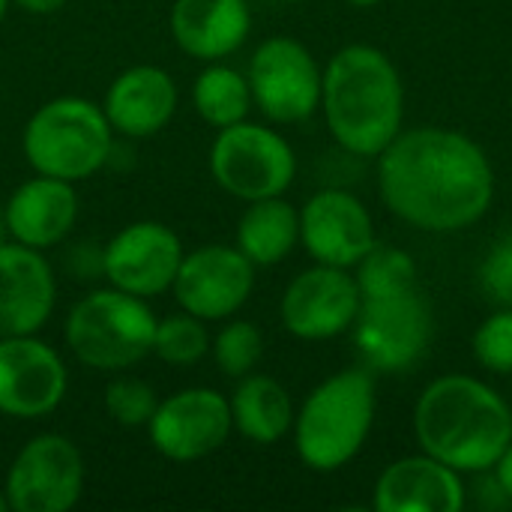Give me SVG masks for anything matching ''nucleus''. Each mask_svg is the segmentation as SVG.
<instances>
[{
    "mask_svg": "<svg viewBox=\"0 0 512 512\" xmlns=\"http://www.w3.org/2000/svg\"><path fill=\"white\" fill-rule=\"evenodd\" d=\"M378 189L402 222L429 234H456L489 213L495 171L474 138L417 126L399 132L378 153Z\"/></svg>",
    "mask_w": 512,
    "mask_h": 512,
    "instance_id": "1",
    "label": "nucleus"
},
{
    "mask_svg": "<svg viewBox=\"0 0 512 512\" xmlns=\"http://www.w3.org/2000/svg\"><path fill=\"white\" fill-rule=\"evenodd\" d=\"M414 435L423 453L453 471L486 474L512 441V411L486 381L444 375L420 393Z\"/></svg>",
    "mask_w": 512,
    "mask_h": 512,
    "instance_id": "2",
    "label": "nucleus"
},
{
    "mask_svg": "<svg viewBox=\"0 0 512 512\" xmlns=\"http://www.w3.org/2000/svg\"><path fill=\"white\" fill-rule=\"evenodd\" d=\"M321 108L336 144L354 156L378 153L402 132L405 90L396 63L375 45L339 48L321 81Z\"/></svg>",
    "mask_w": 512,
    "mask_h": 512,
    "instance_id": "3",
    "label": "nucleus"
},
{
    "mask_svg": "<svg viewBox=\"0 0 512 512\" xmlns=\"http://www.w3.org/2000/svg\"><path fill=\"white\" fill-rule=\"evenodd\" d=\"M375 423V378L345 369L321 381L294 417V447L306 468L333 474L366 444Z\"/></svg>",
    "mask_w": 512,
    "mask_h": 512,
    "instance_id": "4",
    "label": "nucleus"
},
{
    "mask_svg": "<svg viewBox=\"0 0 512 512\" xmlns=\"http://www.w3.org/2000/svg\"><path fill=\"white\" fill-rule=\"evenodd\" d=\"M21 144L36 174L78 183L111 159L114 129L96 102L84 96H57L33 111Z\"/></svg>",
    "mask_w": 512,
    "mask_h": 512,
    "instance_id": "5",
    "label": "nucleus"
},
{
    "mask_svg": "<svg viewBox=\"0 0 512 512\" xmlns=\"http://www.w3.org/2000/svg\"><path fill=\"white\" fill-rule=\"evenodd\" d=\"M156 315L144 297L120 288L84 294L66 315L63 339L72 357L99 372H120L153 354Z\"/></svg>",
    "mask_w": 512,
    "mask_h": 512,
    "instance_id": "6",
    "label": "nucleus"
},
{
    "mask_svg": "<svg viewBox=\"0 0 512 512\" xmlns=\"http://www.w3.org/2000/svg\"><path fill=\"white\" fill-rule=\"evenodd\" d=\"M210 174L240 201L276 198L294 183L297 156L276 129L240 120L219 129L210 147Z\"/></svg>",
    "mask_w": 512,
    "mask_h": 512,
    "instance_id": "7",
    "label": "nucleus"
},
{
    "mask_svg": "<svg viewBox=\"0 0 512 512\" xmlns=\"http://www.w3.org/2000/svg\"><path fill=\"white\" fill-rule=\"evenodd\" d=\"M252 102L273 123H303L321 108L324 72L312 51L291 36L264 39L249 60Z\"/></svg>",
    "mask_w": 512,
    "mask_h": 512,
    "instance_id": "8",
    "label": "nucleus"
},
{
    "mask_svg": "<svg viewBox=\"0 0 512 512\" xmlns=\"http://www.w3.org/2000/svg\"><path fill=\"white\" fill-rule=\"evenodd\" d=\"M354 345L375 372H405L429 348L432 309L420 288L360 300L354 321Z\"/></svg>",
    "mask_w": 512,
    "mask_h": 512,
    "instance_id": "9",
    "label": "nucleus"
},
{
    "mask_svg": "<svg viewBox=\"0 0 512 512\" xmlns=\"http://www.w3.org/2000/svg\"><path fill=\"white\" fill-rule=\"evenodd\" d=\"M3 492L12 512L72 510L84 492V459L66 435H36L12 459Z\"/></svg>",
    "mask_w": 512,
    "mask_h": 512,
    "instance_id": "10",
    "label": "nucleus"
},
{
    "mask_svg": "<svg viewBox=\"0 0 512 512\" xmlns=\"http://www.w3.org/2000/svg\"><path fill=\"white\" fill-rule=\"evenodd\" d=\"M255 288V264L237 246H201L183 255L171 285L183 312L201 321L234 318Z\"/></svg>",
    "mask_w": 512,
    "mask_h": 512,
    "instance_id": "11",
    "label": "nucleus"
},
{
    "mask_svg": "<svg viewBox=\"0 0 512 512\" xmlns=\"http://www.w3.org/2000/svg\"><path fill=\"white\" fill-rule=\"evenodd\" d=\"M150 444L171 462H195L216 453L234 432L231 405L210 387H189L156 405L147 423Z\"/></svg>",
    "mask_w": 512,
    "mask_h": 512,
    "instance_id": "12",
    "label": "nucleus"
},
{
    "mask_svg": "<svg viewBox=\"0 0 512 512\" xmlns=\"http://www.w3.org/2000/svg\"><path fill=\"white\" fill-rule=\"evenodd\" d=\"M282 324L291 336L324 342L354 327L360 312V288L345 267L315 264L291 279L282 294Z\"/></svg>",
    "mask_w": 512,
    "mask_h": 512,
    "instance_id": "13",
    "label": "nucleus"
},
{
    "mask_svg": "<svg viewBox=\"0 0 512 512\" xmlns=\"http://www.w3.org/2000/svg\"><path fill=\"white\" fill-rule=\"evenodd\" d=\"M183 255V243L168 225L144 219L111 237L102 252V273L111 288L147 300L171 291Z\"/></svg>",
    "mask_w": 512,
    "mask_h": 512,
    "instance_id": "14",
    "label": "nucleus"
},
{
    "mask_svg": "<svg viewBox=\"0 0 512 512\" xmlns=\"http://www.w3.org/2000/svg\"><path fill=\"white\" fill-rule=\"evenodd\" d=\"M66 363L36 336L0 339V414L39 420L57 411L66 396Z\"/></svg>",
    "mask_w": 512,
    "mask_h": 512,
    "instance_id": "15",
    "label": "nucleus"
},
{
    "mask_svg": "<svg viewBox=\"0 0 512 512\" xmlns=\"http://www.w3.org/2000/svg\"><path fill=\"white\" fill-rule=\"evenodd\" d=\"M300 243L315 264L357 267L378 243L372 213L345 189H321L300 210Z\"/></svg>",
    "mask_w": 512,
    "mask_h": 512,
    "instance_id": "16",
    "label": "nucleus"
},
{
    "mask_svg": "<svg viewBox=\"0 0 512 512\" xmlns=\"http://www.w3.org/2000/svg\"><path fill=\"white\" fill-rule=\"evenodd\" d=\"M57 282L39 249L0 246V339L36 336L54 312Z\"/></svg>",
    "mask_w": 512,
    "mask_h": 512,
    "instance_id": "17",
    "label": "nucleus"
},
{
    "mask_svg": "<svg viewBox=\"0 0 512 512\" xmlns=\"http://www.w3.org/2000/svg\"><path fill=\"white\" fill-rule=\"evenodd\" d=\"M462 507V474L429 453L405 456L387 465L375 486L378 512H459Z\"/></svg>",
    "mask_w": 512,
    "mask_h": 512,
    "instance_id": "18",
    "label": "nucleus"
},
{
    "mask_svg": "<svg viewBox=\"0 0 512 512\" xmlns=\"http://www.w3.org/2000/svg\"><path fill=\"white\" fill-rule=\"evenodd\" d=\"M102 111L117 135L153 138L177 111V84L159 66H132L111 81Z\"/></svg>",
    "mask_w": 512,
    "mask_h": 512,
    "instance_id": "19",
    "label": "nucleus"
},
{
    "mask_svg": "<svg viewBox=\"0 0 512 512\" xmlns=\"http://www.w3.org/2000/svg\"><path fill=\"white\" fill-rule=\"evenodd\" d=\"M3 216L9 225L12 243L30 249H48L69 237L78 219V195L75 186L57 177H33L24 180L9 201L3 204Z\"/></svg>",
    "mask_w": 512,
    "mask_h": 512,
    "instance_id": "20",
    "label": "nucleus"
},
{
    "mask_svg": "<svg viewBox=\"0 0 512 512\" xmlns=\"http://www.w3.org/2000/svg\"><path fill=\"white\" fill-rule=\"evenodd\" d=\"M252 30L246 0H174V42L195 60L213 63L234 54Z\"/></svg>",
    "mask_w": 512,
    "mask_h": 512,
    "instance_id": "21",
    "label": "nucleus"
},
{
    "mask_svg": "<svg viewBox=\"0 0 512 512\" xmlns=\"http://www.w3.org/2000/svg\"><path fill=\"white\" fill-rule=\"evenodd\" d=\"M231 423L252 444H279L294 429V402L288 390L270 375H246L237 381L231 399Z\"/></svg>",
    "mask_w": 512,
    "mask_h": 512,
    "instance_id": "22",
    "label": "nucleus"
},
{
    "mask_svg": "<svg viewBox=\"0 0 512 512\" xmlns=\"http://www.w3.org/2000/svg\"><path fill=\"white\" fill-rule=\"evenodd\" d=\"M300 243V210L282 195L249 201L237 222V249L255 267H273L285 261Z\"/></svg>",
    "mask_w": 512,
    "mask_h": 512,
    "instance_id": "23",
    "label": "nucleus"
},
{
    "mask_svg": "<svg viewBox=\"0 0 512 512\" xmlns=\"http://www.w3.org/2000/svg\"><path fill=\"white\" fill-rule=\"evenodd\" d=\"M192 105L204 123H210L213 129H225L246 120L255 102L249 78L234 66L213 60L207 63V69L198 72L192 84Z\"/></svg>",
    "mask_w": 512,
    "mask_h": 512,
    "instance_id": "24",
    "label": "nucleus"
},
{
    "mask_svg": "<svg viewBox=\"0 0 512 512\" xmlns=\"http://www.w3.org/2000/svg\"><path fill=\"white\" fill-rule=\"evenodd\" d=\"M357 288H360V300H372V297H390V294H402L417 285V261L399 249V246H387V243H375L363 261L357 264Z\"/></svg>",
    "mask_w": 512,
    "mask_h": 512,
    "instance_id": "25",
    "label": "nucleus"
},
{
    "mask_svg": "<svg viewBox=\"0 0 512 512\" xmlns=\"http://www.w3.org/2000/svg\"><path fill=\"white\" fill-rule=\"evenodd\" d=\"M210 351V333L201 318L189 312H174L168 318H156L153 354L171 366H192Z\"/></svg>",
    "mask_w": 512,
    "mask_h": 512,
    "instance_id": "26",
    "label": "nucleus"
},
{
    "mask_svg": "<svg viewBox=\"0 0 512 512\" xmlns=\"http://www.w3.org/2000/svg\"><path fill=\"white\" fill-rule=\"evenodd\" d=\"M213 360L228 378H246L264 357V336L252 321H228L210 342Z\"/></svg>",
    "mask_w": 512,
    "mask_h": 512,
    "instance_id": "27",
    "label": "nucleus"
},
{
    "mask_svg": "<svg viewBox=\"0 0 512 512\" xmlns=\"http://www.w3.org/2000/svg\"><path fill=\"white\" fill-rule=\"evenodd\" d=\"M156 390L138 378H117L105 387V411L117 426L138 429L147 426L156 414Z\"/></svg>",
    "mask_w": 512,
    "mask_h": 512,
    "instance_id": "28",
    "label": "nucleus"
},
{
    "mask_svg": "<svg viewBox=\"0 0 512 512\" xmlns=\"http://www.w3.org/2000/svg\"><path fill=\"white\" fill-rule=\"evenodd\" d=\"M474 357L495 375H512V306L489 315L474 333Z\"/></svg>",
    "mask_w": 512,
    "mask_h": 512,
    "instance_id": "29",
    "label": "nucleus"
},
{
    "mask_svg": "<svg viewBox=\"0 0 512 512\" xmlns=\"http://www.w3.org/2000/svg\"><path fill=\"white\" fill-rule=\"evenodd\" d=\"M480 288L492 303L512 306V231L501 234L486 252L480 267Z\"/></svg>",
    "mask_w": 512,
    "mask_h": 512,
    "instance_id": "30",
    "label": "nucleus"
},
{
    "mask_svg": "<svg viewBox=\"0 0 512 512\" xmlns=\"http://www.w3.org/2000/svg\"><path fill=\"white\" fill-rule=\"evenodd\" d=\"M495 483H498V489L507 495L512 501V441L504 447V453L498 456V462H495Z\"/></svg>",
    "mask_w": 512,
    "mask_h": 512,
    "instance_id": "31",
    "label": "nucleus"
},
{
    "mask_svg": "<svg viewBox=\"0 0 512 512\" xmlns=\"http://www.w3.org/2000/svg\"><path fill=\"white\" fill-rule=\"evenodd\" d=\"M9 3H15L18 9H24L30 15H51L66 6V0H9Z\"/></svg>",
    "mask_w": 512,
    "mask_h": 512,
    "instance_id": "32",
    "label": "nucleus"
},
{
    "mask_svg": "<svg viewBox=\"0 0 512 512\" xmlns=\"http://www.w3.org/2000/svg\"><path fill=\"white\" fill-rule=\"evenodd\" d=\"M12 237H9V225H6V216H3V210H0V246H6Z\"/></svg>",
    "mask_w": 512,
    "mask_h": 512,
    "instance_id": "33",
    "label": "nucleus"
},
{
    "mask_svg": "<svg viewBox=\"0 0 512 512\" xmlns=\"http://www.w3.org/2000/svg\"><path fill=\"white\" fill-rule=\"evenodd\" d=\"M351 6H360V9H369V6H378L381 0H348Z\"/></svg>",
    "mask_w": 512,
    "mask_h": 512,
    "instance_id": "34",
    "label": "nucleus"
},
{
    "mask_svg": "<svg viewBox=\"0 0 512 512\" xmlns=\"http://www.w3.org/2000/svg\"><path fill=\"white\" fill-rule=\"evenodd\" d=\"M0 512H9V501H6V492L0 489Z\"/></svg>",
    "mask_w": 512,
    "mask_h": 512,
    "instance_id": "35",
    "label": "nucleus"
},
{
    "mask_svg": "<svg viewBox=\"0 0 512 512\" xmlns=\"http://www.w3.org/2000/svg\"><path fill=\"white\" fill-rule=\"evenodd\" d=\"M6 12H9V0H0V24H3V18H6Z\"/></svg>",
    "mask_w": 512,
    "mask_h": 512,
    "instance_id": "36",
    "label": "nucleus"
},
{
    "mask_svg": "<svg viewBox=\"0 0 512 512\" xmlns=\"http://www.w3.org/2000/svg\"><path fill=\"white\" fill-rule=\"evenodd\" d=\"M291 3H294V0H291Z\"/></svg>",
    "mask_w": 512,
    "mask_h": 512,
    "instance_id": "37",
    "label": "nucleus"
}]
</instances>
